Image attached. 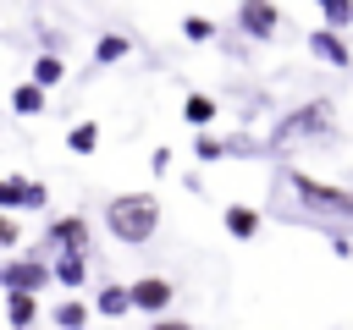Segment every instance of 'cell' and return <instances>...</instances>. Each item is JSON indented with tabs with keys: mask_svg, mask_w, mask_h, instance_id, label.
<instances>
[{
	"mask_svg": "<svg viewBox=\"0 0 353 330\" xmlns=\"http://www.w3.org/2000/svg\"><path fill=\"white\" fill-rule=\"evenodd\" d=\"M6 319H11L17 330H28V324L39 319V297H28V292H6Z\"/></svg>",
	"mask_w": 353,
	"mask_h": 330,
	"instance_id": "obj_12",
	"label": "cell"
},
{
	"mask_svg": "<svg viewBox=\"0 0 353 330\" xmlns=\"http://www.w3.org/2000/svg\"><path fill=\"white\" fill-rule=\"evenodd\" d=\"M105 226H110L116 242H132V248H138V242L154 236V226H160V204H154L149 192H121V198H110Z\"/></svg>",
	"mask_w": 353,
	"mask_h": 330,
	"instance_id": "obj_1",
	"label": "cell"
},
{
	"mask_svg": "<svg viewBox=\"0 0 353 330\" xmlns=\"http://www.w3.org/2000/svg\"><path fill=\"white\" fill-rule=\"evenodd\" d=\"M94 308H99V314H105V319H121V314H132V308H127V286H105V292H99V302H94Z\"/></svg>",
	"mask_w": 353,
	"mask_h": 330,
	"instance_id": "obj_16",
	"label": "cell"
},
{
	"mask_svg": "<svg viewBox=\"0 0 353 330\" xmlns=\"http://www.w3.org/2000/svg\"><path fill=\"white\" fill-rule=\"evenodd\" d=\"M199 160H221V138L204 132V138H199Z\"/></svg>",
	"mask_w": 353,
	"mask_h": 330,
	"instance_id": "obj_22",
	"label": "cell"
},
{
	"mask_svg": "<svg viewBox=\"0 0 353 330\" xmlns=\"http://www.w3.org/2000/svg\"><path fill=\"white\" fill-rule=\"evenodd\" d=\"M50 280V264H44V253H33V258H17V264H0V286L6 292H28V297H39V286Z\"/></svg>",
	"mask_w": 353,
	"mask_h": 330,
	"instance_id": "obj_4",
	"label": "cell"
},
{
	"mask_svg": "<svg viewBox=\"0 0 353 330\" xmlns=\"http://www.w3.org/2000/svg\"><path fill=\"white\" fill-rule=\"evenodd\" d=\"M11 110H17V116H39V110H44V94H39L33 82H22V88L11 94Z\"/></svg>",
	"mask_w": 353,
	"mask_h": 330,
	"instance_id": "obj_17",
	"label": "cell"
},
{
	"mask_svg": "<svg viewBox=\"0 0 353 330\" xmlns=\"http://www.w3.org/2000/svg\"><path fill=\"white\" fill-rule=\"evenodd\" d=\"M347 22H353V6H347Z\"/></svg>",
	"mask_w": 353,
	"mask_h": 330,
	"instance_id": "obj_25",
	"label": "cell"
},
{
	"mask_svg": "<svg viewBox=\"0 0 353 330\" xmlns=\"http://www.w3.org/2000/svg\"><path fill=\"white\" fill-rule=\"evenodd\" d=\"M182 33H188L193 44H204V38H215V28H210L204 16H188V22H182Z\"/></svg>",
	"mask_w": 353,
	"mask_h": 330,
	"instance_id": "obj_21",
	"label": "cell"
},
{
	"mask_svg": "<svg viewBox=\"0 0 353 330\" xmlns=\"http://www.w3.org/2000/svg\"><path fill=\"white\" fill-rule=\"evenodd\" d=\"M171 297H176V292H171V280H160V275H149V280H132V286H127V308H138V314H160Z\"/></svg>",
	"mask_w": 353,
	"mask_h": 330,
	"instance_id": "obj_6",
	"label": "cell"
},
{
	"mask_svg": "<svg viewBox=\"0 0 353 330\" xmlns=\"http://www.w3.org/2000/svg\"><path fill=\"white\" fill-rule=\"evenodd\" d=\"M55 324H61V330H83V324H88V302H61V308H55Z\"/></svg>",
	"mask_w": 353,
	"mask_h": 330,
	"instance_id": "obj_18",
	"label": "cell"
},
{
	"mask_svg": "<svg viewBox=\"0 0 353 330\" xmlns=\"http://www.w3.org/2000/svg\"><path fill=\"white\" fill-rule=\"evenodd\" d=\"M182 116H188L193 126H204V121H215V99H204V94H193V99L182 104Z\"/></svg>",
	"mask_w": 353,
	"mask_h": 330,
	"instance_id": "obj_19",
	"label": "cell"
},
{
	"mask_svg": "<svg viewBox=\"0 0 353 330\" xmlns=\"http://www.w3.org/2000/svg\"><path fill=\"white\" fill-rule=\"evenodd\" d=\"M325 121H331V104L325 99H314V104H303V110H292L265 143L270 148H292V143H303V138H314V132H325Z\"/></svg>",
	"mask_w": 353,
	"mask_h": 330,
	"instance_id": "obj_3",
	"label": "cell"
},
{
	"mask_svg": "<svg viewBox=\"0 0 353 330\" xmlns=\"http://www.w3.org/2000/svg\"><path fill=\"white\" fill-rule=\"evenodd\" d=\"M221 220H226V231H232L237 242H248V236L259 231V209H248V204H226Z\"/></svg>",
	"mask_w": 353,
	"mask_h": 330,
	"instance_id": "obj_10",
	"label": "cell"
},
{
	"mask_svg": "<svg viewBox=\"0 0 353 330\" xmlns=\"http://www.w3.org/2000/svg\"><path fill=\"white\" fill-rule=\"evenodd\" d=\"M50 275H55L61 286H83V275H88V253H55Z\"/></svg>",
	"mask_w": 353,
	"mask_h": 330,
	"instance_id": "obj_11",
	"label": "cell"
},
{
	"mask_svg": "<svg viewBox=\"0 0 353 330\" xmlns=\"http://www.w3.org/2000/svg\"><path fill=\"white\" fill-rule=\"evenodd\" d=\"M61 77H66L61 55H39V60H33V88H39V94H44V88H55Z\"/></svg>",
	"mask_w": 353,
	"mask_h": 330,
	"instance_id": "obj_13",
	"label": "cell"
},
{
	"mask_svg": "<svg viewBox=\"0 0 353 330\" xmlns=\"http://www.w3.org/2000/svg\"><path fill=\"white\" fill-rule=\"evenodd\" d=\"M44 248H55V253H88V220H83V214L55 220L50 236H44ZM44 248H39V253H44Z\"/></svg>",
	"mask_w": 353,
	"mask_h": 330,
	"instance_id": "obj_5",
	"label": "cell"
},
{
	"mask_svg": "<svg viewBox=\"0 0 353 330\" xmlns=\"http://www.w3.org/2000/svg\"><path fill=\"white\" fill-rule=\"evenodd\" d=\"M149 330H193V324H182V319H154Z\"/></svg>",
	"mask_w": 353,
	"mask_h": 330,
	"instance_id": "obj_24",
	"label": "cell"
},
{
	"mask_svg": "<svg viewBox=\"0 0 353 330\" xmlns=\"http://www.w3.org/2000/svg\"><path fill=\"white\" fill-rule=\"evenodd\" d=\"M309 50H314L320 60H331V66H353V44H347L342 33H331V28H314V33H309Z\"/></svg>",
	"mask_w": 353,
	"mask_h": 330,
	"instance_id": "obj_8",
	"label": "cell"
},
{
	"mask_svg": "<svg viewBox=\"0 0 353 330\" xmlns=\"http://www.w3.org/2000/svg\"><path fill=\"white\" fill-rule=\"evenodd\" d=\"M66 148H72V154H94V148H99V126H94V121L72 126V132H66Z\"/></svg>",
	"mask_w": 353,
	"mask_h": 330,
	"instance_id": "obj_15",
	"label": "cell"
},
{
	"mask_svg": "<svg viewBox=\"0 0 353 330\" xmlns=\"http://www.w3.org/2000/svg\"><path fill=\"white\" fill-rule=\"evenodd\" d=\"M287 187L298 192V204H303L309 214H325V220H353V192H347V187H325V182H314L309 170H292V176H287Z\"/></svg>",
	"mask_w": 353,
	"mask_h": 330,
	"instance_id": "obj_2",
	"label": "cell"
},
{
	"mask_svg": "<svg viewBox=\"0 0 353 330\" xmlns=\"http://www.w3.org/2000/svg\"><path fill=\"white\" fill-rule=\"evenodd\" d=\"M11 242H17V220H11V214H0V248H11Z\"/></svg>",
	"mask_w": 353,
	"mask_h": 330,
	"instance_id": "obj_23",
	"label": "cell"
},
{
	"mask_svg": "<svg viewBox=\"0 0 353 330\" xmlns=\"http://www.w3.org/2000/svg\"><path fill=\"white\" fill-rule=\"evenodd\" d=\"M127 50H132V38H127V33H105V38L94 44V60H99V66H110V60H121Z\"/></svg>",
	"mask_w": 353,
	"mask_h": 330,
	"instance_id": "obj_14",
	"label": "cell"
},
{
	"mask_svg": "<svg viewBox=\"0 0 353 330\" xmlns=\"http://www.w3.org/2000/svg\"><path fill=\"white\" fill-rule=\"evenodd\" d=\"M347 6H353V0H325V6H320V11H325V22H331V33L347 22Z\"/></svg>",
	"mask_w": 353,
	"mask_h": 330,
	"instance_id": "obj_20",
	"label": "cell"
},
{
	"mask_svg": "<svg viewBox=\"0 0 353 330\" xmlns=\"http://www.w3.org/2000/svg\"><path fill=\"white\" fill-rule=\"evenodd\" d=\"M276 22H281V11H276V6H237V28H243L248 38H270V33H276Z\"/></svg>",
	"mask_w": 353,
	"mask_h": 330,
	"instance_id": "obj_9",
	"label": "cell"
},
{
	"mask_svg": "<svg viewBox=\"0 0 353 330\" xmlns=\"http://www.w3.org/2000/svg\"><path fill=\"white\" fill-rule=\"evenodd\" d=\"M44 187L39 182H17V176H6L0 182V209H44Z\"/></svg>",
	"mask_w": 353,
	"mask_h": 330,
	"instance_id": "obj_7",
	"label": "cell"
}]
</instances>
